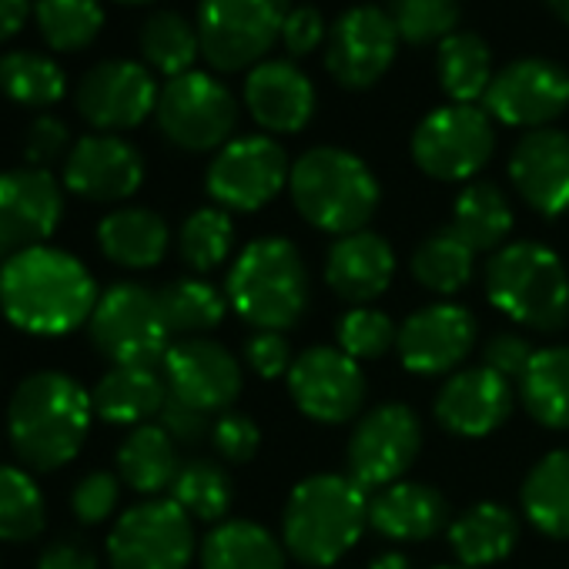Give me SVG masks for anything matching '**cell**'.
<instances>
[{
    "mask_svg": "<svg viewBox=\"0 0 569 569\" xmlns=\"http://www.w3.org/2000/svg\"><path fill=\"white\" fill-rule=\"evenodd\" d=\"M98 284L71 251L38 244L0 264V312L28 336L58 339L91 322Z\"/></svg>",
    "mask_w": 569,
    "mask_h": 569,
    "instance_id": "6da1fadb",
    "label": "cell"
},
{
    "mask_svg": "<svg viewBox=\"0 0 569 569\" xmlns=\"http://www.w3.org/2000/svg\"><path fill=\"white\" fill-rule=\"evenodd\" d=\"M91 419V392L68 372L44 369L14 389L8 406V439L28 469L58 472L84 449Z\"/></svg>",
    "mask_w": 569,
    "mask_h": 569,
    "instance_id": "7a4b0ae2",
    "label": "cell"
},
{
    "mask_svg": "<svg viewBox=\"0 0 569 569\" xmlns=\"http://www.w3.org/2000/svg\"><path fill=\"white\" fill-rule=\"evenodd\" d=\"M369 489L352 476L319 472L302 479L281 512V542L306 566H336L369 526Z\"/></svg>",
    "mask_w": 569,
    "mask_h": 569,
    "instance_id": "3957f363",
    "label": "cell"
},
{
    "mask_svg": "<svg viewBox=\"0 0 569 569\" xmlns=\"http://www.w3.org/2000/svg\"><path fill=\"white\" fill-rule=\"evenodd\" d=\"M228 306L254 332L292 329L309 309V271L289 238H254L234 258L224 281Z\"/></svg>",
    "mask_w": 569,
    "mask_h": 569,
    "instance_id": "277c9868",
    "label": "cell"
},
{
    "mask_svg": "<svg viewBox=\"0 0 569 569\" xmlns=\"http://www.w3.org/2000/svg\"><path fill=\"white\" fill-rule=\"evenodd\" d=\"M289 191L309 224L339 238L366 231L382 198L369 164L346 148L306 151L292 164Z\"/></svg>",
    "mask_w": 569,
    "mask_h": 569,
    "instance_id": "5b68a950",
    "label": "cell"
},
{
    "mask_svg": "<svg viewBox=\"0 0 569 569\" xmlns=\"http://www.w3.org/2000/svg\"><path fill=\"white\" fill-rule=\"evenodd\" d=\"M486 296L516 326L556 332L569 319V271L546 244L512 241L489 258Z\"/></svg>",
    "mask_w": 569,
    "mask_h": 569,
    "instance_id": "8992f818",
    "label": "cell"
},
{
    "mask_svg": "<svg viewBox=\"0 0 569 569\" xmlns=\"http://www.w3.org/2000/svg\"><path fill=\"white\" fill-rule=\"evenodd\" d=\"M94 349L111 366H154L161 369L164 352L171 349V332L161 312L158 292L138 281H118L101 292L91 322Z\"/></svg>",
    "mask_w": 569,
    "mask_h": 569,
    "instance_id": "52a82bcc",
    "label": "cell"
},
{
    "mask_svg": "<svg viewBox=\"0 0 569 569\" xmlns=\"http://www.w3.org/2000/svg\"><path fill=\"white\" fill-rule=\"evenodd\" d=\"M289 11L292 0H201L198 41L204 61L224 74L258 68L281 38Z\"/></svg>",
    "mask_w": 569,
    "mask_h": 569,
    "instance_id": "ba28073f",
    "label": "cell"
},
{
    "mask_svg": "<svg viewBox=\"0 0 569 569\" xmlns=\"http://www.w3.org/2000/svg\"><path fill=\"white\" fill-rule=\"evenodd\" d=\"M194 519L174 499H148L118 516L108 536L111 569H188Z\"/></svg>",
    "mask_w": 569,
    "mask_h": 569,
    "instance_id": "9c48e42d",
    "label": "cell"
},
{
    "mask_svg": "<svg viewBox=\"0 0 569 569\" xmlns=\"http://www.w3.org/2000/svg\"><path fill=\"white\" fill-rule=\"evenodd\" d=\"M154 118L161 134L174 148L214 151L228 144L238 124V104L218 78L204 71H188L161 88Z\"/></svg>",
    "mask_w": 569,
    "mask_h": 569,
    "instance_id": "30bf717a",
    "label": "cell"
},
{
    "mask_svg": "<svg viewBox=\"0 0 569 569\" xmlns=\"http://www.w3.org/2000/svg\"><path fill=\"white\" fill-rule=\"evenodd\" d=\"M492 121L476 104H449L422 118L412 134V158L419 171L436 181H466L492 158Z\"/></svg>",
    "mask_w": 569,
    "mask_h": 569,
    "instance_id": "8fae6325",
    "label": "cell"
},
{
    "mask_svg": "<svg viewBox=\"0 0 569 569\" xmlns=\"http://www.w3.org/2000/svg\"><path fill=\"white\" fill-rule=\"evenodd\" d=\"M292 178L284 148L264 134L234 138L208 164V194L224 211H258Z\"/></svg>",
    "mask_w": 569,
    "mask_h": 569,
    "instance_id": "7c38bea8",
    "label": "cell"
},
{
    "mask_svg": "<svg viewBox=\"0 0 569 569\" xmlns=\"http://www.w3.org/2000/svg\"><path fill=\"white\" fill-rule=\"evenodd\" d=\"M422 449V422L402 402H386L362 416L349 439V476L362 489L402 482Z\"/></svg>",
    "mask_w": 569,
    "mask_h": 569,
    "instance_id": "4fadbf2b",
    "label": "cell"
},
{
    "mask_svg": "<svg viewBox=\"0 0 569 569\" xmlns=\"http://www.w3.org/2000/svg\"><path fill=\"white\" fill-rule=\"evenodd\" d=\"M158 84L138 61H101L74 91L78 114L98 128V134H118L138 128L158 108Z\"/></svg>",
    "mask_w": 569,
    "mask_h": 569,
    "instance_id": "5bb4252c",
    "label": "cell"
},
{
    "mask_svg": "<svg viewBox=\"0 0 569 569\" xmlns=\"http://www.w3.org/2000/svg\"><path fill=\"white\" fill-rule=\"evenodd\" d=\"M569 108V74L546 58H522L492 74L486 114L509 128H546Z\"/></svg>",
    "mask_w": 569,
    "mask_h": 569,
    "instance_id": "9a60e30c",
    "label": "cell"
},
{
    "mask_svg": "<svg viewBox=\"0 0 569 569\" xmlns=\"http://www.w3.org/2000/svg\"><path fill=\"white\" fill-rule=\"evenodd\" d=\"M289 396L316 422L342 426L352 416H359L366 402V376L356 359H349L342 349L316 346L302 352L289 372Z\"/></svg>",
    "mask_w": 569,
    "mask_h": 569,
    "instance_id": "2e32d148",
    "label": "cell"
},
{
    "mask_svg": "<svg viewBox=\"0 0 569 569\" xmlns=\"http://www.w3.org/2000/svg\"><path fill=\"white\" fill-rule=\"evenodd\" d=\"M161 376L168 396L208 412L221 416L241 396V366L238 359L211 339H178L164 352Z\"/></svg>",
    "mask_w": 569,
    "mask_h": 569,
    "instance_id": "e0dca14e",
    "label": "cell"
},
{
    "mask_svg": "<svg viewBox=\"0 0 569 569\" xmlns=\"http://www.w3.org/2000/svg\"><path fill=\"white\" fill-rule=\"evenodd\" d=\"M396 48H399V34L386 11L352 8L329 31L326 68L342 88L366 91L379 84L382 74L392 68Z\"/></svg>",
    "mask_w": 569,
    "mask_h": 569,
    "instance_id": "ac0fdd59",
    "label": "cell"
},
{
    "mask_svg": "<svg viewBox=\"0 0 569 569\" xmlns=\"http://www.w3.org/2000/svg\"><path fill=\"white\" fill-rule=\"evenodd\" d=\"M64 218V191L48 168L0 171V248L18 254L44 244Z\"/></svg>",
    "mask_w": 569,
    "mask_h": 569,
    "instance_id": "d6986e66",
    "label": "cell"
},
{
    "mask_svg": "<svg viewBox=\"0 0 569 569\" xmlns=\"http://www.w3.org/2000/svg\"><path fill=\"white\" fill-rule=\"evenodd\" d=\"M479 326L469 309L452 302H436L412 312L399 326V359L416 376H452L459 362L476 349Z\"/></svg>",
    "mask_w": 569,
    "mask_h": 569,
    "instance_id": "ffe728a7",
    "label": "cell"
},
{
    "mask_svg": "<svg viewBox=\"0 0 569 569\" xmlns=\"http://www.w3.org/2000/svg\"><path fill=\"white\" fill-rule=\"evenodd\" d=\"M144 181L141 151L118 134H88L64 158V188L84 201L114 204Z\"/></svg>",
    "mask_w": 569,
    "mask_h": 569,
    "instance_id": "44dd1931",
    "label": "cell"
},
{
    "mask_svg": "<svg viewBox=\"0 0 569 569\" xmlns=\"http://www.w3.org/2000/svg\"><path fill=\"white\" fill-rule=\"evenodd\" d=\"M512 412L509 379L486 366L452 372L436 396V419L446 432L462 439H482L496 432Z\"/></svg>",
    "mask_w": 569,
    "mask_h": 569,
    "instance_id": "7402d4cb",
    "label": "cell"
},
{
    "mask_svg": "<svg viewBox=\"0 0 569 569\" xmlns=\"http://www.w3.org/2000/svg\"><path fill=\"white\" fill-rule=\"evenodd\" d=\"M509 178L532 211L546 218L569 211V134L536 128L519 138L509 158Z\"/></svg>",
    "mask_w": 569,
    "mask_h": 569,
    "instance_id": "603a6c76",
    "label": "cell"
},
{
    "mask_svg": "<svg viewBox=\"0 0 569 569\" xmlns=\"http://www.w3.org/2000/svg\"><path fill=\"white\" fill-rule=\"evenodd\" d=\"M248 114L271 134H296L316 114V88L292 61H261L244 81Z\"/></svg>",
    "mask_w": 569,
    "mask_h": 569,
    "instance_id": "cb8c5ba5",
    "label": "cell"
},
{
    "mask_svg": "<svg viewBox=\"0 0 569 569\" xmlns=\"http://www.w3.org/2000/svg\"><path fill=\"white\" fill-rule=\"evenodd\" d=\"M392 274H396V251L376 231L342 234L326 258L329 289L352 306H369L372 299H379L392 284Z\"/></svg>",
    "mask_w": 569,
    "mask_h": 569,
    "instance_id": "d4e9b609",
    "label": "cell"
},
{
    "mask_svg": "<svg viewBox=\"0 0 569 569\" xmlns=\"http://www.w3.org/2000/svg\"><path fill=\"white\" fill-rule=\"evenodd\" d=\"M449 522V502L426 482H392L369 502V526L399 542H422Z\"/></svg>",
    "mask_w": 569,
    "mask_h": 569,
    "instance_id": "484cf974",
    "label": "cell"
},
{
    "mask_svg": "<svg viewBox=\"0 0 569 569\" xmlns=\"http://www.w3.org/2000/svg\"><path fill=\"white\" fill-rule=\"evenodd\" d=\"M91 402L111 426H144L168 402V386L154 366H111L91 389Z\"/></svg>",
    "mask_w": 569,
    "mask_h": 569,
    "instance_id": "4316f807",
    "label": "cell"
},
{
    "mask_svg": "<svg viewBox=\"0 0 569 569\" xmlns=\"http://www.w3.org/2000/svg\"><path fill=\"white\" fill-rule=\"evenodd\" d=\"M98 244L108 261L121 268H154L168 254V221L151 208H118L101 218Z\"/></svg>",
    "mask_w": 569,
    "mask_h": 569,
    "instance_id": "83f0119b",
    "label": "cell"
},
{
    "mask_svg": "<svg viewBox=\"0 0 569 569\" xmlns=\"http://www.w3.org/2000/svg\"><path fill=\"white\" fill-rule=\"evenodd\" d=\"M519 539V522L502 502H476L449 526V546L459 566L486 569L502 562Z\"/></svg>",
    "mask_w": 569,
    "mask_h": 569,
    "instance_id": "f1b7e54d",
    "label": "cell"
},
{
    "mask_svg": "<svg viewBox=\"0 0 569 569\" xmlns=\"http://www.w3.org/2000/svg\"><path fill=\"white\" fill-rule=\"evenodd\" d=\"M178 472V442L154 422L134 426L118 446V479L141 496L158 499V492L174 486Z\"/></svg>",
    "mask_w": 569,
    "mask_h": 569,
    "instance_id": "f546056e",
    "label": "cell"
},
{
    "mask_svg": "<svg viewBox=\"0 0 569 569\" xmlns=\"http://www.w3.org/2000/svg\"><path fill=\"white\" fill-rule=\"evenodd\" d=\"M284 542L251 519H224L201 542V569H284Z\"/></svg>",
    "mask_w": 569,
    "mask_h": 569,
    "instance_id": "4dcf8cb0",
    "label": "cell"
},
{
    "mask_svg": "<svg viewBox=\"0 0 569 569\" xmlns=\"http://www.w3.org/2000/svg\"><path fill=\"white\" fill-rule=\"evenodd\" d=\"M522 512L549 539H569V449L542 456L522 482Z\"/></svg>",
    "mask_w": 569,
    "mask_h": 569,
    "instance_id": "1f68e13d",
    "label": "cell"
},
{
    "mask_svg": "<svg viewBox=\"0 0 569 569\" xmlns=\"http://www.w3.org/2000/svg\"><path fill=\"white\" fill-rule=\"evenodd\" d=\"M519 402L546 429H569V346L539 349L519 376Z\"/></svg>",
    "mask_w": 569,
    "mask_h": 569,
    "instance_id": "d6a6232c",
    "label": "cell"
},
{
    "mask_svg": "<svg viewBox=\"0 0 569 569\" xmlns=\"http://www.w3.org/2000/svg\"><path fill=\"white\" fill-rule=\"evenodd\" d=\"M472 271H476V251L452 224L432 231L412 251L416 281L436 296H456L469 284Z\"/></svg>",
    "mask_w": 569,
    "mask_h": 569,
    "instance_id": "836d02e7",
    "label": "cell"
},
{
    "mask_svg": "<svg viewBox=\"0 0 569 569\" xmlns=\"http://www.w3.org/2000/svg\"><path fill=\"white\" fill-rule=\"evenodd\" d=\"M452 228L472 244V251H499L512 231V204L492 181L462 188L452 204Z\"/></svg>",
    "mask_w": 569,
    "mask_h": 569,
    "instance_id": "e575fe53",
    "label": "cell"
},
{
    "mask_svg": "<svg viewBox=\"0 0 569 569\" xmlns=\"http://www.w3.org/2000/svg\"><path fill=\"white\" fill-rule=\"evenodd\" d=\"M158 299H161L168 332L181 336V339H204L211 329L221 326V319L228 312V299L204 278L168 281L158 292Z\"/></svg>",
    "mask_w": 569,
    "mask_h": 569,
    "instance_id": "d590c367",
    "label": "cell"
},
{
    "mask_svg": "<svg viewBox=\"0 0 569 569\" xmlns=\"http://www.w3.org/2000/svg\"><path fill=\"white\" fill-rule=\"evenodd\" d=\"M436 71H439V84L452 98V104H472V101L486 98V91L492 84V58H489L486 41L479 34H466V31L449 34L439 44Z\"/></svg>",
    "mask_w": 569,
    "mask_h": 569,
    "instance_id": "8d00e7d4",
    "label": "cell"
},
{
    "mask_svg": "<svg viewBox=\"0 0 569 569\" xmlns=\"http://www.w3.org/2000/svg\"><path fill=\"white\" fill-rule=\"evenodd\" d=\"M0 94L21 108H54L68 94L61 64L38 51H8L0 58Z\"/></svg>",
    "mask_w": 569,
    "mask_h": 569,
    "instance_id": "74e56055",
    "label": "cell"
},
{
    "mask_svg": "<svg viewBox=\"0 0 569 569\" xmlns=\"http://www.w3.org/2000/svg\"><path fill=\"white\" fill-rule=\"evenodd\" d=\"M138 44H141L144 64L154 68V71H161L168 81L188 74L191 64H194V58L201 54L198 24H191L178 11H158V14H151L141 24Z\"/></svg>",
    "mask_w": 569,
    "mask_h": 569,
    "instance_id": "f35d334b",
    "label": "cell"
},
{
    "mask_svg": "<svg viewBox=\"0 0 569 569\" xmlns=\"http://www.w3.org/2000/svg\"><path fill=\"white\" fill-rule=\"evenodd\" d=\"M48 526V502L34 476L21 466H0V542H31Z\"/></svg>",
    "mask_w": 569,
    "mask_h": 569,
    "instance_id": "ab89813d",
    "label": "cell"
},
{
    "mask_svg": "<svg viewBox=\"0 0 569 569\" xmlns=\"http://www.w3.org/2000/svg\"><path fill=\"white\" fill-rule=\"evenodd\" d=\"M34 21L54 51H84L104 28L101 0H34Z\"/></svg>",
    "mask_w": 569,
    "mask_h": 569,
    "instance_id": "60d3db41",
    "label": "cell"
},
{
    "mask_svg": "<svg viewBox=\"0 0 569 569\" xmlns=\"http://www.w3.org/2000/svg\"><path fill=\"white\" fill-rule=\"evenodd\" d=\"M171 499L191 516V519H201V522H224L228 509H231V499H234V489H231V479L228 472L211 462V459H191L181 466L174 486H171Z\"/></svg>",
    "mask_w": 569,
    "mask_h": 569,
    "instance_id": "b9f144b4",
    "label": "cell"
},
{
    "mask_svg": "<svg viewBox=\"0 0 569 569\" xmlns=\"http://www.w3.org/2000/svg\"><path fill=\"white\" fill-rule=\"evenodd\" d=\"M234 244V224L224 208H198L181 221L178 254L191 271H214Z\"/></svg>",
    "mask_w": 569,
    "mask_h": 569,
    "instance_id": "7bdbcfd3",
    "label": "cell"
},
{
    "mask_svg": "<svg viewBox=\"0 0 569 569\" xmlns=\"http://www.w3.org/2000/svg\"><path fill=\"white\" fill-rule=\"evenodd\" d=\"M389 21L399 41L422 48L446 41L459 24V0H389Z\"/></svg>",
    "mask_w": 569,
    "mask_h": 569,
    "instance_id": "ee69618b",
    "label": "cell"
},
{
    "mask_svg": "<svg viewBox=\"0 0 569 569\" xmlns=\"http://www.w3.org/2000/svg\"><path fill=\"white\" fill-rule=\"evenodd\" d=\"M396 342L399 326L372 306H352L339 319V349L356 362L382 359L389 349H396Z\"/></svg>",
    "mask_w": 569,
    "mask_h": 569,
    "instance_id": "f6af8a7d",
    "label": "cell"
},
{
    "mask_svg": "<svg viewBox=\"0 0 569 569\" xmlns=\"http://www.w3.org/2000/svg\"><path fill=\"white\" fill-rule=\"evenodd\" d=\"M121 502V479L114 472H88L84 479H78L74 492H71V512L78 516V522L84 526H101L111 519V512Z\"/></svg>",
    "mask_w": 569,
    "mask_h": 569,
    "instance_id": "bcb514c9",
    "label": "cell"
},
{
    "mask_svg": "<svg viewBox=\"0 0 569 569\" xmlns=\"http://www.w3.org/2000/svg\"><path fill=\"white\" fill-rule=\"evenodd\" d=\"M211 446L214 452L224 459V462H251L261 449V429L251 416L244 412H221L214 419V429H211Z\"/></svg>",
    "mask_w": 569,
    "mask_h": 569,
    "instance_id": "7dc6e473",
    "label": "cell"
},
{
    "mask_svg": "<svg viewBox=\"0 0 569 569\" xmlns=\"http://www.w3.org/2000/svg\"><path fill=\"white\" fill-rule=\"evenodd\" d=\"M244 362L258 379H289L296 356L284 332H254L244 342Z\"/></svg>",
    "mask_w": 569,
    "mask_h": 569,
    "instance_id": "c3c4849f",
    "label": "cell"
},
{
    "mask_svg": "<svg viewBox=\"0 0 569 569\" xmlns=\"http://www.w3.org/2000/svg\"><path fill=\"white\" fill-rule=\"evenodd\" d=\"M68 144H71L68 124H64L61 118H54V114H41V118H34L31 128H28L24 158H28L31 168H48V164H54L58 158H64Z\"/></svg>",
    "mask_w": 569,
    "mask_h": 569,
    "instance_id": "681fc988",
    "label": "cell"
},
{
    "mask_svg": "<svg viewBox=\"0 0 569 569\" xmlns=\"http://www.w3.org/2000/svg\"><path fill=\"white\" fill-rule=\"evenodd\" d=\"M158 426L178 442V446H198L204 439H211V429H214V419L174 396H168V402L161 406L158 412Z\"/></svg>",
    "mask_w": 569,
    "mask_h": 569,
    "instance_id": "f907efd6",
    "label": "cell"
},
{
    "mask_svg": "<svg viewBox=\"0 0 569 569\" xmlns=\"http://www.w3.org/2000/svg\"><path fill=\"white\" fill-rule=\"evenodd\" d=\"M532 346L522 339V336H516V332H499V336H492L489 342H486V349H482V366L486 369H492L496 376H502V379H516L519 382V376L529 369V362H532Z\"/></svg>",
    "mask_w": 569,
    "mask_h": 569,
    "instance_id": "816d5d0a",
    "label": "cell"
},
{
    "mask_svg": "<svg viewBox=\"0 0 569 569\" xmlns=\"http://www.w3.org/2000/svg\"><path fill=\"white\" fill-rule=\"evenodd\" d=\"M322 38H326V21H322V14L312 4L292 8L289 18H284L281 41H284V51H289L292 58L312 54L322 44Z\"/></svg>",
    "mask_w": 569,
    "mask_h": 569,
    "instance_id": "f5cc1de1",
    "label": "cell"
},
{
    "mask_svg": "<svg viewBox=\"0 0 569 569\" xmlns=\"http://www.w3.org/2000/svg\"><path fill=\"white\" fill-rule=\"evenodd\" d=\"M38 569H101V562L84 539L64 536L44 546V552L38 556Z\"/></svg>",
    "mask_w": 569,
    "mask_h": 569,
    "instance_id": "db71d44e",
    "label": "cell"
},
{
    "mask_svg": "<svg viewBox=\"0 0 569 569\" xmlns=\"http://www.w3.org/2000/svg\"><path fill=\"white\" fill-rule=\"evenodd\" d=\"M34 11V0H0V44L18 38Z\"/></svg>",
    "mask_w": 569,
    "mask_h": 569,
    "instance_id": "11a10c76",
    "label": "cell"
},
{
    "mask_svg": "<svg viewBox=\"0 0 569 569\" xmlns=\"http://www.w3.org/2000/svg\"><path fill=\"white\" fill-rule=\"evenodd\" d=\"M369 569H412L406 552H382L369 562Z\"/></svg>",
    "mask_w": 569,
    "mask_h": 569,
    "instance_id": "9f6ffc18",
    "label": "cell"
},
{
    "mask_svg": "<svg viewBox=\"0 0 569 569\" xmlns=\"http://www.w3.org/2000/svg\"><path fill=\"white\" fill-rule=\"evenodd\" d=\"M546 8H549L562 24H569V0H546Z\"/></svg>",
    "mask_w": 569,
    "mask_h": 569,
    "instance_id": "6f0895ef",
    "label": "cell"
},
{
    "mask_svg": "<svg viewBox=\"0 0 569 569\" xmlns=\"http://www.w3.org/2000/svg\"><path fill=\"white\" fill-rule=\"evenodd\" d=\"M8 258H11V254H8V251H4V248H0V264H4V261H8Z\"/></svg>",
    "mask_w": 569,
    "mask_h": 569,
    "instance_id": "680465c9",
    "label": "cell"
},
{
    "mask_svg": "<svg viewBox=\"0 0 569 569\" xmlns=\"http://www.w3.org/2000/svg\"><path fill=\"white\" fill-rule=\"evenodd\" d=\"M439 569H472V566H439Z\"/></svg>",
    "mask_w": 569,
    "mask_h": 569,
    "instance_id": "91938a15",
    "label": "cell"
},
{
    "mask_svg": "<svg viewBox=\"0 0 569 569\" xmlns=\"http://www.w3.org/2000/svg\"><path fill=\"white\" fill-rule=\"evenodd\" d=\"M124 4H148V0H124Z\"/></svg>",
    "mask_w": 569,
    "mask_h": 569,
    "instance_id": "94428289",
    "label": "cell"
}]
</instances>
